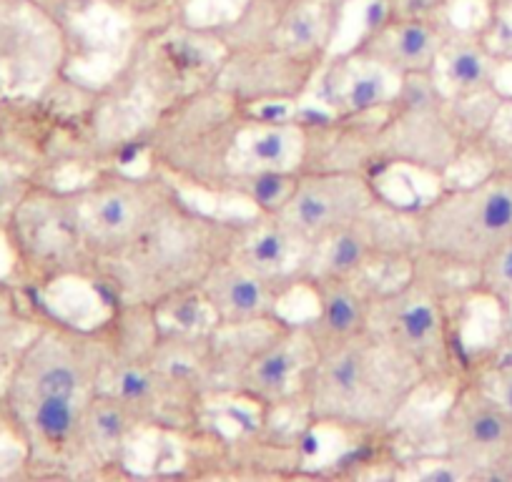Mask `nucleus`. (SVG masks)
<instances>
[{
	"label": "nucleus",
	"mask_w": 512,
	"mask_h": 482,
	"mask_svg": "<svg viewBox=\"0 0 512 482\" xmlns=\"http://www.w3.org/2000/svg\"><path fill=\"white\" fill-rule=\"evenodd\" d=\"M425 380L415 359L367 329L357 337L314 342L299 400L314 425L374 432L402 415Z\"/></svg>",
	"instance_id": "f257e3e1"
},
{
	"label": "nucleus",
	"mask_w": 512,
	"mask_h": 482,
	"mask_svg": "<svg viewBox=\"0 0 512 482\" xmlns=\"http://www.w3.org/2000/svg\"><path fill=\"white\" fill-rule=\"evenodd\" d=\"M412 226L417 257L475 274L512 244V169L492 166L482 179L435 196L412 214Z\"/></svg>",
	"instance_id": "f03ea898"
},
{
	"label": "nucleus",
	"mask_w": 512,
	"mask_h": 482,
	"mask_svg": "<svg viewBox=\"0 0 512 482\" xmlns=\"http://www.w3.org/2000/svg\"><path fill=\"white\" fill-rule=\"evenodd\" d=\"M56 199L78 247L103 264L151 224L169 191L156 179L118 176Z\"/></svg>",
	"instance_id": "7ed1b4c3"
},
{
	"label": "nucleus",
	"mask_w": 512,
	"mask_h": 482,
	"mask_svg": "<svg viewBox=\"0 0 512 482\" xmlns=\"http://www.w3.org/2000/svg\"><path fill=\"white\" fill-rule=\"evenodd\" d=\"M369 329L415 359L427 377L440 375L450 365V319L440 292L425 279L410 277L400 287L372 294Z\"/></svg>",
	"instance_id": "20e7f679"
},
{
	"label": "nucleus",
	"mask_w": 512,
	"mask_h": 482,
	"mask_svg": "<svg viewBox=\"0 0 512 482\" xmlns=\"http://www.w3.org/2000/svg\"><path fill=\"white\" fill-rule=\"evenodd\" d=\"M445 455L467 477H512V415L475 380L452 395L442 417Z\"/></svg>",
	"instance_id": "39448f33"
},
{
	"label": "nucleus",
	"mask_w": 512,
	"mask_h": 482,
	"mask_svg": "<svg viewBox=\"0 0 512 482\" xmlns=\"http://www.w3.org/2000/svg\"><path fill=\"white\" fill-rule=\"evenodd\" d=\"M379 204L384 199L377 186L359 171H312L297 176L292 194L274 216L314 247L334 231L364 219Z\"/></svg>",
	"instance_id": "423d86ee"
},
{
	"label": "nucleus",
	"mask_w": 512,
	"mask_h": 482,
	"mask_svg": "<svg viewBox=\"0 0 512 482\" xmlns=\"http://www.w3.org/2000/svg\"><path fill=\"white\" fill-rule=\"evenodd\" d=\"M312 354V334L304 324H279L236 372L231 390L259 410L299 400Z\"/></svg>",
	"instance_id": "0eeeda50"
},
{
	"label": "nucleus",
	"mask_w": 512,
	"mask_h": 482,
	"mask_svg": "<svg viewBox=\"0 0 512 482\" xmlns=\"http://www.w3.org/2000/svg\"><path fill=\"white\" fill-rule=\"evenodd\" d=\"M226 257L292 292V289L304 287L312 244L294 234L274 214L256 211L254 219L229 224Z\"/></svg>",
	"instance_id": "6e6552de"
},
{
	"label": "nucleus",
	"mask_w": 512,
	"mask_h": 482,
	"mask_svg": "<svg viewBox=\"0 0 512 482\" xmlns=\"http://www.w3.org/2000/svg\"><path fill=\"white\" fill-rule=\"evenodd\" d=\"M196 289L214 312L216 327H241L277 319L279 304L289 294L272 279L241 267L226 254L211 264Z\"/></svg>",
	"instance_id": "1a4fd4ad"
},
{
	"label": "nucleus",
	"mask_w": 512,
	"mask_h": 482,
	"mask_svg": "<svg viewBox=\"0 0 512 482\" xmlns=\"http://www.w3.org/2000/svg\"><path fill=\"white\" fill-rule=\"evenodd\" d=\"M447 38L450 36L432 18L392 16L382 28L364 33L352 51L382 63L410 81V78H430Z\"/></svg>",
	"instance_id": "9d476101"
},
{
	"label": "nucleus",
	"mask_w": 512,
	"mask_h": 482,
	"mask_svg": "<svg viewBox=\"0 0 512 482\" xmlns=\"http://www.w3.org/2000/svg\"><path fill=\"white\" fill-rule=\"evenodd\" d=\"M405 83L387 66L352 51L322 76V106L334 118L362 116L400 101Z\"/></svg>",
	"instance_id": "9b49d317"
},
{
	"label": "nucleus",
	"mask_w": 512,
	"mask_h": 482,
	"mask_svg": "<svg viewBox=\"0 0 512 482\" xmlns=\"http://www.w3.org/2000/svg\"><path fill=\"white\" fill-rule=\"evenodd\" d=\"M307 149V126L292 124V121L277 124V121L246 118L239 124V131H236L234 141L229 144L226 164L234 169V176L251 174V171L299 174Z\"/></svg>",
	"instance_id": "f8f14e48"
},
{
	"label": "nucleus",
	"mask_w": 512,
	"mask_h": 482,
	"mask_svg": "<svg viewBox=\"0 0 512 482\" xmlns=\"http://www.w3.org/2000/svg\"><path fill=\"white\" fill-rule=\"evenodd\" d=\"M502 66L505 63L492 53L482 36H450L432 68L430 81L440 96L452 101L492 96L497 91Z\"/></svg>",
	"instance_id": "ddd939ff"
},
{
	"label": "nucleus",
	"mask_w": 512,
	"mask_h": 482,
	"mask_svg": "<svg viewBox=\"0 0 512 482\" xmlns=\"http://www.w3.org/2000/svg\"><path fill=\"white\" fill-rule=\"evenodd\" d=\"M317 299V314L304 322L314 342L357 337L369 329L372 294H364L359 279H317L307 284Z\"/></svg>",
	"instance_id": "4468645a"
},
{
	"label": "nucleus",
	"mask_w": 512,
	"mask_h": 482,
	"mask_svg": "<svg viewBox=\"0 0 512 482\" xmlns=\"http://www.w3.org/2000/svg\"><path fill=\"white\" fill-rule=\"evenodd\" d=\"M372 214L374 211H369L364 219L354 221L314 244L304 287L317 279H359L372 267L374 259L382 252L377 231L369 226Z\"/></svg>",
	"instance_id": "2eb2a0df"
},
{
	"label": "nucleus",
	"mask_w": 512,
	"mask_h": 482,
	"mask_svg": "<svg viewBox=\"0 0 512 482\" xmlns=\"http://www.w3.org/2000/svg\"><path fill=\"white\" fill-rule=\"evenodd\" d=\"M141 417L126 402L106 390H98L88 402L86 422H83V445L88 455L101 462L121 460L128 440L139 430Z\"/></svg>",
	"instance_id": "dca6fc26"
},
{
	"label": "nucleus",
	"mask_w": 512,
	"mask_h": 482,
	"mask_svg": "<svg viewBox=\"0 0 512 482\" xmlns=\"http://www.w3.org/2000/svg\"><path fill=\"white\" fill-rule=\"evenodd\" d=\"M472 289L480 297L500 304L502 309H512V244L492 254L475 274H472Z\"/></svg>",
	"instance_id": "f3484780"
},
{
	"label": "nucleus",
	"mask_w": 512,
	"mask_h": 482,
	"mask_svg": "<svg viewBox=\"0 0 512 482\" xmlns=\"http://www.w3.org/2000/svg\"><path fill=\"white\" fill-rule=\"evenodd\" d=\"M480 144L495 166L512 169V96H500L485 118Z\"/></svg>",
	"instance_id": "a211bd4d"
},
{
	"label": "nucleus",
	"mask_w": 512,
	"mask_h": 482,
	"mask_svg": "<svg viewBox=\"0 0 512 482\" xmlns=\"http://www.w3.org/2000/svg\"><path fill=\"white\" fill-rule=\"evenodd\" d=\"M475 382L507 412V415H512V344L507 349H502V352H497L495 357L477 372Z\"/></svg>",
	"instance_id": "6ab92c4d"
},
{
	"label": "nucleus",
	"mask_w": 512,
	"mask_h": 482,
	"mask_svg": "<svg viewBox=\"0 0 512 482\" xmlns=\"http://www.w3.org/2000/svg\"><path fill=\"white\" fill-rule=\"evenodd\" d=\"M26 342H16L13 332H6V329L0 327V407L6 405V392H8V382H11L13 367H16L18 352Z\"/></svg>",
	"instance_id": "aec40b11"
},
{
	"label": "nucleus",
	"mask_w": 512,
	"mask_h": 482,
	"mask_svg": "<svg viewBox=\"0 0 512 482\" xmlns=\"http://www.w3.org/2000/svg\"><path fill=\"white\" fill-rule=\"evenodd\" d=\"M8 194H11V176H8V171L0 166V204L6 201Z\"/></svg>",
	"instance_id": "412c9836"
},
{
	"label": "nucleus",
	"mask_w": 512,
	"mask_h": 482,
	"mask_svg": "<svg viewBox=\"0 0 512 482\" xmlns=\"http://www.w3.org/2000/svg\"><path fill=\"white\" fill-rule=\"evenodd\" d=\"M324 6L334 8V11H342L344 6H349V3H354V0H322Z\"/></svg>",
	"instance_id": "4be33fe9"
}]
</instances>
